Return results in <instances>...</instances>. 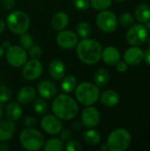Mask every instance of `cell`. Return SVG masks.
<instances>
[{"mask_svg":"<svg viewBox=\"0 0 150 151\" xmlns=\"http://www.w3.org/2000/svg\"><path fill=\"white\" fill-rule=\"evenodd\" d=\"M51 110L55 116L60 119L70 120L74 119L79 113V105L77 102L69 95L59 94L55 96Z\"/></svg>","mask_w":150,"mask_h":151,"instance_id":"1","label":"cell"},{"mask_svg":"<svg viewBox=\"0 0 150 151\" xmlns=\"http://www.w3.org/2000/svg\"><path fill=\"white\" fill-rule=\"evenodd\" d=\"M102 52L101 44L94 39H82L76 45V53L79 59L87 65L98 63L102 58Z\"/></svg>","mask_w":150,"mask_h":151,"instance_id":"2","label":"cell"},{"mask_svg":"<svg viewBox=\"0 0 150 151\" xmlns=\"http://www.w3.org/2000/svg\"><path fill=\"white\" fill-rule=\"evenodd\" d=\"M74 91L77 101L85 106L95 104L100 96L99 87L88 81H84L77 85Z\"/></svg>","mask_w":150,"mask_h":151,"instance_id":"3","label":"cell"},{"mask_svg":"<svg viewBox=\"0 0 150 151\" xmlns=\"http://www.w3.org/2000/svg\"><path fill=\"white\" fill-rule=\"evenodd\" d=\"M19 142L23 149L28 151L40 150L45 143L42 134L33 127L22 130L19 134Z\"/></svg>","mask_w":150,"mask_h":151,"instance_id":"4","label":"cell"},{"mask_svg":"<svg viewBox=\"0 0 150 151\" xmlns=\"http://www.w3.org/2000/svg\"><path fill=\"white\" fill-rule=\"evenodd\" d=\"M30 22V18L25 12L13 11L6 17L5 24L11 33L21 35L28 30Z\"/></svg>","mask_w":150,"mask_h":151,"instance_id":"5","label":"cell"},{"mask_svg":"<svg viewBox=\"0 0 150 151\" xmlns=\"http://www.w3.org/2000/svg\"><path fill=\"white\" fill-rule=\"evenodd\" d=\"M132 142L130 133L125 128L113 130L107 140V145L111 151H125L128 149Z\"/></svg>","mask_w":150,"mask_h":151,"instance_id":"6","label":"cell"},{"mask_svg":"<svg viewBox=\"0 0 150 151\" xmlns=\"http://www.w3.org/2000/svg\"><path fill=\"white\" fill-rule=\"evenodd\" d=\"M97 27L105 33H112L118 27V18L110 11H101L96 17Z\"/></svg>","mask_w":150,"mask_h":151,"instance_id":"7","label":"cell"},{"mask_svg":"<svg viewBox=\"0 0 150 151\" xmlns=\"http://www.w3.org/2000/svg\"><path fill=\"white\" fill-rule=\"evenodd\" d=\"M6 60L12 67H22L27 61V53L21 46H11L6 50Z\"/></svg>","mask_w":150,"mask_h":151,"instance_id":"8","label":"cell"},{"mask_svg":"<svg viewBox=\"0 0 150 151\" xmlns=\"http://www.w3.org/2000/svg\"><path fill=\"white\" fill-rule=\"evenodd\" d=\"M149 35L148 28L141 24H136L132 26L126 33L127 42L133 46H139L143 44Z\"/></svg>","mask_w":150,"mask_h":151,"instance_id":"9","label":"cell"},{"mask_svg":"<svg viewBox=\"0 0 150 151\" xmlns=\"http://www.w3.org/2000/svg\"><path fill=\"white\" fill-rule=\"evenodd\" d=\"M42 64L39 59L32 58L27 61L22 68V76L27 81H35L42 73Z\"/></svg>","mask_w":150,"mask_h":151,"instance_id":"10","label":"cell"},{"mask_svg":"<svg viewBox=\"0 0 150 151\" xmlns=\"http://www.w3.org/2000/svg\"><path fill=\"white\" fill-rule=\"evenodd\" d=\"M41 127L45 133L55 135L63 129V123L55 115H46L41 120Z\"/></svg>","mask_w":150,"mask_h":151,"instance_id":"11","label":"cell"},{"mask_svg":"<svg viewBox=\"0 0 150 151\" xmlns=\"http://www.w3.org/2000/svg\"><path fill=\"white\" fill-rule=\"evenodd\" d=\"M57 43L63 49L71 50L78 43V35L71 30H61L56 37Z\"/></svg>","mask_w":150,"mask_h":151,"instance_id":"12","label":"cell"},{"mask_svg":"<svg viewBox=\"0 0 150 151\" xmlns=\"http://www.w3.org/2000/svg\"><path fill=\"white\" fill-rule=\"evenodd\" d=\"M101 115L99 111L91 105L86 107L81 114V123L88 128H93L100 123Z\"/></svg>","mask_w":150,"mask_h":151,"instance_id":"13","label":"cell"},{"mask_svg":"<svg viewBox=\"0 0 150 151\" xmlns=\"http://www.w3.org/2000/svg\"><path fill=\"white\" fill-rule=\"evenodd\" d=\"M37 92L44 99H52L57 94V88L52 81L43 80L38 83Z\"/></svg>","mask_w":150,"mask_h":151,"instance_id":"14","label":"cell"},{"mask_svg":"<svg viewBox=\"0 0 150 151\" xmlns=\"http://www.w3.org/2000/svg\"><path fill=\"white\" fill-rule=\"evenodd\" d=\"M66 67L60 59H54L49 65V74L53 81H61L65 76Z\"/></svg>","mask_w":150,"mask_h":151,"instance_id":"15","label":"cell"},{"mask_svg":"<svg viewBox=\"0 0 150 151\" xmlns=\"http://www.w3.org/2000/svg\"><path fill=\"white\" fill-rule=\"evenodd\" d=\"M144 58V52L138 46L131 47L127 49L124 54L125 62L129 65H137Z\"/></svg>","mask_w":150,"mask_h":151,"instance_id":"16","label":"cell"},{"mask_svg":"<svg viewBox=\"0 0 150 151\" xmlns=\"http://www.w3.org/2000/svg\"><path fill=\"white\" fill-rule=\"evenodd\" d=\"M15 131L14 121L6 119H0V142H5L9 141Z\"/></svg>","mask_w":150,"mask_h":151,"instance_id":"17","label":"cell"},{"mask_svg":"<svg viewBox=\"0 0 150 151\" xmlns=\"http://www.w3.org/2000/svg\"><path fill=\"white\" fill-rule=\"evenodd\" d=\"M36 97V90L30 86L21 88L17 93V100L20 104H29Z\"/></svg>","mask_w":150,"mask_h":151,"instance_id":"18","label":"cell"},{"mask_svg":"<svg viewBox=\"0 0 150 151\" xmlns=\"http://www.w3.org/2000/svg\"><path fill=\"white\" fill-rule=\"evenodd\" d=\"M102 58L105 64L109 65H114L120 60V53L117 48L109 46L103 50Z\"/></svg>","mask_w":150,"mask_h":151,"instance_id":"19","label":"cell"},{"mask_svg":"<svg viewBox=\"0 0 150 151\" xmlns=\"http://www.w3.org/2000/svg\"><path fill=\"white\" fill-rule=\"evenodd\" d=\"M69 24V17L64 12H57L51 19V25L57 31L64 30Z\"/></svg>","mask_w":150,"mask_h":151,"instance_id":"20","label":"cell"},{"mask_svg":"<svg viewBox=\"0 0 150 151\" xmlns=\"http://www.w3.org/2000/svg\"><path fill=\"white\" fill-rule=\"evenodd\" d=\"M100 99H101V103L103 105L111 107V106H115L118 104L120 97H119V95L116 91L109 89V90H106L102 93Z\"/></svg>","mask_w":150,"mask_h":151,"instance_id":"21","label":"cell"},{"mask_svg":"<svg viewBox=\"0 0 150 151\" xmlns=\"http://www.w3.org/2000/svg\"><path fill=\"white\" fill-rule=\"evenodd\" d=\"M22 109L21 106L15 102L9 103L7 106L5 107V115L7 119L12 120V121H17L19 120L21 116H22Z\"/></svg>","mask_w":150,"mask_h":151,"instance_id":"22","label":"cell"},{"mask_svg":"<svg viewBox=\"0 0 150 151\" xmlns=\"http://www.w3.org/2000/svg\"><path fill=\"white\" fill-rule=\"evenodd\" d=\"M77 85V79L73 75H67L61 80L60 88L61 90L65 93H72V91H74Z\"/></svg>","mask_w":150,"mask_h":151,"instance_id":"23","label":"cell"},{"mask_svg":"<svg viewBox=\"0 0 150 151\" xmlns=\"http://www.w3.org/2000/svg\"><path fill=\"white\" fill-rule=\"evenodd\" d=\"M93 80H94L95 84L97 87L102 88L108 84V82L110 81V74H109L108 71L105 69H98L95 73Z\"/></svg>","mask_w":150,"mask_h":151,"instance_id":"24","label":"cell"},{"mask_svg":"<svg viewBox=\"0 0 150 151\" xmlns=\"http://www.w3.org/2000/svg\"><path fill=\"white\" fill-rule=\"evenodd\" d=\"M83 138L87 144L90 146H95L101 141V134L98 131L89 128L83 133Z\"/></svg>","mask_w":150,"mask_h":151,"instance_id":"25","label":"cell"},{"mask_svg":"<svg viewBox=\"0 0 150 151\" xmlns=\"http://www.w3.org/2000/svg\"><path fill=\"white\" fill-rule=\"evenodd\" d=\"M136 19L142 23H146L150 19V7L146 4H139L135 10Z\"/></svg>","mask_w":150,"mask_h":151,"instance_id":"26","label":"cell"},{"mask_svg":"<svg viewBox=\"0 0 150 151\" xmlns=\"http://www.w3.org/2000/svg\"><path fill=\"white\" fill-rule=\"evenodd\" d=\"M64 149V142L60 138H52L43 145V150L45 151H62Z\"/></svg>","mask_w":150,"mask_h":151,"instance_id":"27","label":"cell"},{"mask_svg":"<svg viewBox=\"0 0 150 151\" xmlns=\"http://www.w3.org/2000/svg\"><path fill=\"white\" fill-rule=\"evenodd\" d=\"M76 32L77 35H79L80 38H88L91 35V27L88 22H80L76 27Z\"/></svg>","mask_w":150,"mask_h":151,"instance_id":"28","label":"cell"},{"mask_svg":"<svg viewBox=\"0 0 150 151\" xmlns=\"http://www.w3.org/2000/svg\"><path fill=\"white\" fill-rule=\"evenodd\" d=\"M44 98H36L34 100V110L36 113L40 115H43L47 112L49 105Z\"/></svg>","mask_w":150,"mask_h":151,"instance_id":"29","label":"cell"},{"mask_svg":"<svg viewBox=\"0 0 150 151\" xmlns=\"http://www.w3.org/2000/svg\"><path fill=\"white\" fill-rule=\"evenodd\" d=\"M112 0H90V5L96 11L107 10L111 5Z\"/></svg>","mask_w":150,"mask_h":151,"instance_id":"30","label":"cell"},{"mask_svg":"<svg viewBox=\"0 0 150 151\" xmlns=\"http://www.w3.org/2000/svg\"><path fill=\"white\" fill-rule=\"evenodd\" d=\"M19 44L23 49L28 50L34 44V39L32 35L29 34H27V32L21 34L19 37Z\"/></svg>","mask_w":150,"mask_h":151,"instance_id":"31","label":"cell"},{"mask_svg":"<svg viewBox=\"0 0 150 151\" xmlns=\"http://www.w3.org/2000/svg\"><path fill=\"white\" fill-rule=\"evenodd\" d=\"M118 22L119 24H121L123 27H130L133 24L134 22V18L133 17L132 14L128 13V12H125L122 13L119 18H118Z\"/></svg>","mask_w":150,"mask_h":151,"instance_id":"32","label":"cell"},{"mask_svg":"<svg viewBox=\"0 0 150 151\" xmlns=\"http://www.w3.org/2000/svg\"><path fill=\"white\" fill-rule=\"evenodd\" d=\"M11 91L8 87L1 86L0 87V102L1 103H7L11 99Z\"/></svg>","mask_w":150,"mask_h":151,"instance_id":"33","label":"cell"},{"mask_svg":"<svg viewBox=\"0 0 150 151\" xmlns=\"http://www.w3.org/2000/svg\"><path fill=\"white\" fill-rule=\"evenodd\" d=\"M28 52H29V56L34 59H39L42 54V48L39 45L34 44V43L28 49Z\"/></svg>","mask_w":150,"mask_h":151,"instance_id":"34","label":"cell"},{"mask_svg":"<svg viewBox=\"0 0 150 151\" xmlns=\"http://www.w3.org/2000/svg\"><path fill=\"white\" fill-rule=\"evenodd\" d=\"M65 150L67 151H81V144L75 140H69L66 142L65 146Z\"/></svg>","mask_w":150,"mask_h":151,"instance_id":"35","label":"cell"},{"mask_svg":"<svg viewBox=\"0 0 150 151\" xmlns=\"http://www.w3.org/2000/svg\"><path fill=\"white\" fill-rule=\"evenodd\" d=\"M74 6L80 11H86L90 6V1L89 0H72Z\"/></svg>","mask_w":150,"mask_h":151,"instance_id":"36","label":"cell"},{"mask_svg":"<svg viewBox=\"0 0 150 151\" xmlns=\"http://www.w3.org/2000/svg\"><path fill=\"white\" fill-rule=\"evenodd\" d=\"M59 134H60V139L63 142H67V141H69L72 138V132L69 129H67V128L62 129L59 132Z\"/></svg>","mask_w":150,"mask_h":151,"instance_id":"37","label":"cell"},{"mask_svg":"<svg viewBox=\"0 0 150 151\" xmlns=\"http://www.w3.org/2000/svg\"><path fill=\"white\" fill-rule=\"evenodd\" d=\"M37 119L33 116H27L24 119V125L27 127H33L36 125Z\"/></svg>","mask_w":150,"mask_h":151,"instance_id":"38","label":"cell"},{"mask_svg":"<svg viewBox=\"0 0 150 151\" xmlns=\"http://www.w3.org/2000/svg\"><path fill=\"white\" fill-rule=\"evenodd\" d=\"M15 5V0H2V6L4 10H11Z\"/></svg>","mask_w":150,"mask_h":151,"instance_id":"39","label":"cell"},{"mask_svg":"<svg viewBox=\"0 0 150 151\" xmlns=\"http://www.w3.org/2000/svg\"><path fill=\"white\" fill-rule=\"evenodd\" d=\"M116 68L118 72L120 73H124L127 70V64L125 62V61H118L117 64H116Z\"/></svg>","mask_w":150,"mask_h":151,"instance_id":"40","label":"cell"},{"mask_svg":"<svg viewBox=\"0 0 150 151\" xmlns=\"http://www.w3.org/2000/svg\"><path fill=\"white\" fill-rule=\"evenodd\" d=\"M143 59L146 61V63L149 65H150V48L149 50H146V52H144V58H143Z\"/></svg>","mask_w":150,"mask_h":151,"instance_id":"41","label":"cell"},{"mask_svg":"<svg viewBox=\"0 0 150 151\" xmlns=\"http://www.w3.org/2000/svg\"><path fill=\"white\" fill-rule=\"evenodd\" d=\"M72 127L75 131H78L79 129L81 128V122H79V121L73 122L72 125Z\"/></svg>","mask_w":150,"mask_h":151,"instance_id":"42","label":"cell"},{"mask_svg":"<svg viewBox=\"0 0 150 151\" xmlns=\"http://www.w3.org/2000/svg\"><path fill=\"white\" fill-rule=\"evenodd\" d=\"M10 150V147L6 143H1L0 144V151H8Z\"/></svg>","mask_w":150,"mask_h":151,"instance_id":"43","label":"cell"},{"mask_svg":"<svg viewBox=\"0 0 150 151\" xmlns=\"http://www.w3.org/2000/svg\"><path fill=\"white\" fill-rule=\"evenodd\" d=\"M11 45V42H8V41H4V42H3V44H2V47L4 48V49H5V50H7L8 48H10Z\"/></svg>","mask_w":150,"mask_h":151,"instance_id":"44","label":"cell"},{"mask_svg":"<svg viewBox=\"0 0 150 151\" xmlns=\"http://www.w3.org/2000/svg\"><path fill=\"white\" fill-rule=\"evenodd\" d=\"M4 28H5V23L0 19V34H2L4 31Z\"/></svg>","mask_w":150,"mask_h":151,"instance_id":"45","label":"cell"},{"mask_svg":"<svg viewBox=\"0 0 150 151\" xmlns=\"http://www.w3.org/2000/svg\"><path fill=\"white\" fill-rule=\"evenodd\" d=\"M101 150H102L103 151L109 150V148H108L107 143H103V144H102V146H101Z\"/></svg>","mask_w":150,"mask_h":151,"instance_id":"46","label":"cell"},{"mask_svg":"<svg viewBox=\"0 0 150 151\" xmlns=\"http://www.w3.org/2000/svg\"><path fill=\"white\" fill-rule=\"evenodd\" d=\"M4 49L0 45V58L4 56Z\"/></svg>","mask_w":150,"mask_h":151,"instance_id":"47","label":"cell"},{"mask_svg":"<svg viewBox=\"0 0 150 151\" xmlns=\"http://www.w3.org/2000/svg\"><path fill=\"white\" fill-rule=\"evenodd\" d=\"M146 23H147V25H146V27H147L149 30H150V21L149 22L148 21V22H146Z\"/></svg>","mask_w":150,"mask_h":151,"instance_id":"48","label":"cell"},{"mask_svg":"<svg viewBox=\"0 0 150 151\" xmlns=\"http://www.w3.org/2000/svg\"><path fill=\"white\" fill-rule=\"evenodd\" d=\"M2 117H3V111H2V109L0 107V119H2Z\"/></svg>","mask_w":150,"mask_h":151,"instance_id":"49","label":"cell"},{"mask_svg":"<svg viewBox=\"0 0 150 151\" xmlns=\"http://www.w3.org/2000/svg\"><path fill=\"white\" fill-rule=\"evenodd\" d=\"M115 2H118V3H119V2H123V1H125V0H114Z\"/></svg>","mask_w":150,"mask_h":151,"instance_id":"50","label":"cell"},{"mask_svg":"<svg viewBox=\"0 0 150 151\" xmlns=\"http://www.w3.org/2000/svg\"><path fill=\"white\" fill-rule=\"evenodd\" d=\"M148 42H149V46H150V37H149V40H148Z\"/></svg>","mask_w":150,"mask_h":151,"instance_id":"51","label":"cell"},{"mask_svg":"<svg viewBox=\"0 0 150 151\" xmlns=\"http://www.w3.org/2000/svg\"><path fill=\"white\" fill-rule=\"evenodd\" d=\"M0 3H1V0H0Z\"/></svg>","mask_w":150,"mask_h":151,"instance_id":"52","label":"cell"}]
</instances>
